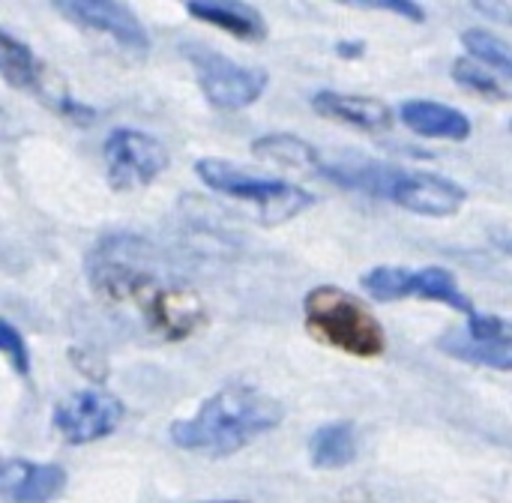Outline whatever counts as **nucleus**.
I'll use <instances>...</instances> for the list:
<instances>
[{
    "label": "nucleus",
    "instance_id": "f257e3e1",
    "mask_svg": "<svg viewBox=\"0 0 512 503\" xmlns=\"http://www.w3.org/2000/svg\"><path fill=\"white\" fill-rule=\"evenodd\" d=\"M285 408L258 387H225L213 393L192 417L171 423L168 438L186 453L225 459L273 432Z\"/></svg>",
    "mask_w": 512,
    "mask_h": 503
},
{
    "label": "nucleus",
    "instance_id": "f03ea898",
    "mask_svg": "<svg viewBox=\"0 0 512 503\" xmlns=\"http://www.w3.org/2000/svg\"><path fill=\"white\" fill-rule=\"evenodd\" d=\"M324 177L345 186L357 189L375 198H387L402 210H411L417 216H456L462 204L468 201V192L462 183L432 174V171H417L393 162H375V159H348L324 168Z\"/></svg>",
    "mask_w": 512,
    "mask_h": 503
},
{
    "label": "nucleus",
    "instance_id": "7ed1b4c3",
    "mask_svg": "<svg viewBox=\"0 0 512 503\" xmlns=\"http://www.w3.org/2000/svg\"><path fill=\"white\" fill-rule=\"evenodd\" d=\"M303 324L315 342L351 357L369 360L387 351V333L375 312L336 285H318L303 297Z\"/></svg>",
    "mask_w": 512,
    "mask_h": 503
},
{
    "label": "nucleus",
    "instance_id": "20e7f679",
    "mask_svg": "<svg viewBox=\"0 0 512 503\" xmlns=\"http://www.w3.org/2000/svg\"><path fill=\"white\" fill-rule=\"evenodd\" d=\"M195 174L201 177V183L219 195H231L237 201H246L249 207H255L258 222L264 225H282L294 216H300L303 210L312 207V195L288 180L279 177H258L228 159H201L195 165Z\"/></svg>",
    "mask_w": 512,
    "mask_h": 503
},
{
    "label": "nucleus",
    "instance_id": "39448f33",
    "mask_svg": "<svg viewBox=\"0 0 512 503\" xmlns=\"http://www.w3.org/2000/svg\"><path fill=\"white\" fill-rule=\"evenodd\" d=\"M180 48L192 63L207 102L222 111H240L267 90V72L258 66L237 63L201 42H183Z\"/></svg>",
    "mask_w": 512,
    "mask_h": 503
},
{
    "label": "nucleus",
    "instance_id": "423d86ee",
    "mask_svg": "<svg viewBox=\"0 0 512 503\" xmlns=\"http://www.w3.org/2000/svg\"><path fill=\"white\" fill-rule=\"evenodd\" d=\"M102 159H105V177L114 192L144 189L153 180H159L171 165L168 147L159 138L132 126H120L105 138Z\"/></svg>",
    "mask_w": 512,
    "mask_h": 503
},
{
    "label": "nucleus",
    "instance_id": "0eeeda50",
    "mask_svg": "<svg viewBox=\"0 0 512 503\" xmlns=\"http://www.w3.org/2000/svg\"><path fill=\"white\" fill-rule=\"evenodd\" d=\"M54 432L72 444H93L114 435L123 423V402L105 390H78L54 408Z\"/></svg>",
    "mask_w": 512,
    "mask_h": 503
},
{
    "label": "nucleus",
    "instance_id": "6e6552de",
    "mask_svg": "<svg viewBox=\"0 0 512 503\" xmlns=\"http://www.w3.org/2000/svg\"><path fill=\"white\" fill-rule=\"evenodd\" d=\"M60 15L69 21L111 36L117 45H123L132 54H147L150 51V36L141 24V18L126 6V3H111V0H66V3H51Z\"/></svg>",
    "mask_w": 512,
    "mask_h": 503
},
{
    "label": "nucleus",
    "instance_id": "1a4fd4ad",
    "mask_svg": "<svg viewBox=\"0 0 512 503\" xmlns=\"http://www.w3.org/2000/svg\"><path fill=\"white\" fill-rule=\"evenodd\" d=\"M66 471L54 462L6 459L0 468V492L9 503H51L66 489Z\"/></svg>",
    "mask_w": 512,
    "mask_h": 503
},
{
    "label": "nucleus",
    "instance_id": "9d476101",
    "mask_svg": "<svg viewBox=\"0 0 512 503\" xmlns=\"http://www.w3.org/2000/svg\"><path fill=\"white\" fill-rule=\"evenodd\" d=\"M312 108L336 123H348L366 132H384L393 126V108L375 96L342 93V90H318L312 96Z\"/></svg>",
    "mask_w": 512,
    "mask_h": 503
},
{
    "label": "nucleus",
    "instance_id": "9b49d317",
    "mask_svg": "<svg viewBox=\"0 0 512 503\" xmlns=\"http://www.w3.org/2000/svg\"><path fill=\"white\" fill-rule=\"evenodd\" d=\"M402 123L423 135V138H441V141H468L474 126L471 117L453 105L435 102V99H408L399 108Z\"/></svg>",
    "mask_w": 512,
    "mask_h": 503
},
{
    "label": "nucleus",
    "instance_id": "f8f14e48",
    "mask_svg": "<svg viewBox=\"0 0 512 503\" xmlns=\"http://www.w3.org/2000/svg\"><path fill=\"white\" fill-rule=\"evenodd\" d=\"M189 15L225 30L234 39L243 42H261L267 36V21L252 3H234V0H189Z\"/></svg>",
    "mask_w": 512,
    "mask_h": 503
},
{
    "label": "nucleus",
    "instance_id": "ddd939ff",
    "mask_svg": "<svg viewBox=\"0 0 512 503\" xmlns=\"http://www.w3.org/2000/svg\"><path fill=\"white\" fill-rule=\"evenodd\" d=\"M438 348L462 363L471 366H486V369H501V372H512V342L510 339H483L474 336L468 327L444 333Z\"/></svg>",
    "mask_w": 512,
    "mask_h": 503
},
{
    "label": "nucleus",
    "instance_id": "4468645a",
    "mask_svg": "<svg viewBox=\"0 0 512 503\" xmlns=\"http://www.w3.org/2000/svg\"><path fill=\"white\" fill-rule=\"evenodd\" d=\"M0 72H3V81L9 87L27 90V93H36V96L42 93L45 81L51 78V72L33 54V48L18 42L9 30H0Z\"/></svg>",
    "mask_w": 512,
    "mask_h": 503
},
{
    "label": "nucleus",
    "instance_id": "2eb2a0df",
    "mask_svg": "<svg viewBox=\"0 0 512 503\" xmlns=\"http://www.w3.org/2000/svg\"><path fill=\"white\" fill-rule=\"evenodd\" d=\"M252 150H255V156H261L279 168H291V171H303V174H324V168H327L318 147H312L309 141L288 135V132L261 135L252 141Z\"/></svg>",
    "mask_w": 512,
    "mask_h": 503
},
{
    "label": "nucleus",
    "instance_id": "dca6fc26",
    "mask_svg": "<svg viewBox=\"0 0 512 503\" xmlns=\"http://www.w3.org/2000/svg\"><path fill=\"white\" fill-rule=\"evenodd\" d=\"M309 459L318 471H342L357 459V429L348 420L327 423L309 438Z\"/></svg>",
    "mask_w": 512,
    "mask_h": 503
},
{
    "label": "nucleus",
    "instance_id": "f3484780",
    "mask_svg": "<svg viewBox=\"0 0 512 503\" xmlns=\"http://www.w3.org/2000/svg\"><path fill=\"white\" fill-rule=\"evenodd\" d=\"M408 297L414 300H432V303H441V306H450L468 318L477 315L471 297L462 291V285L456 282V276L447 270V267H420V270H411V279H408Z\"/></svg>",
    "mask_w": 512,
    "mask_h": 503
},
{
    "label": "nucleus",
    "instance_id": "a211bd4d",
    "mask_svg": "<svg viewBox=\"0 0 512 503\" xmlns=\"http://www.w3.org/2000/svg\"><path fill=\"white\" fill-rule=\"evenodd\" d=\"M462 45L468 48V54L474 60L486 63L492 72H498V75H504V78L512 81V42L489 33V30L474 27V30H468L462 36Z\"/></svg>",
    "mask_w": 512,
    "mask_h": 503
},
{
    "label": "nucleus",
    "instance_id": "6ab92c4d",
    "mask_svg": "<svg viewBox=\"0 0 512 503\" xmlns=\"http://www.w3.org/2000/svg\"><path fill=\"white\" fill-rule=\"evenodd\" d=\"M453 78H456V84H462L468 93H474L480 99H504L507 96L501 78L486 63L474 60L471 54L453 60Z\"/></svg>",
    "mask_w": 512,
    "mask_h": 503
},
{
    "label": "nucleus",
    "instance_id": "aec40b11",
    "mask_svg": "<svg viewBox=\"0 0 512 503\" xmlns=\"http://www.w3.org/2000/svg\"><path fill=\"white\" fill-rule=\"evenodd\" d=\"M408 279H411V267H372L360 285L375 300L396 303V300H408Z\"/></svg>",
    "mask_w": 512,
    "mask_h": 503
},
{
    "label": "nucleus",
    "instance_id": "412c9836",
    "mask_svg": "<svg viewBox=\"0 0 512 503\" xmlns=\"http://www.w3.org/2000/svg\"><path fill=\"white\" fill-rule=\"evenodd\" d=\"M0 351L9 360V366L15 369V375H21V378L30 375V348H27L24 336L12 327L9 318L0 321Z\"/></svg>",
    "mask_w": 512,
    "mask_h": 503
},
{
    "label": "nucleus",
    "instance_id": "4be33fe9",
    "mask_svg": "<svg viewBox=\"0 0 512 503\" xmlns=\"http://www.w3.org/2000/svg\"><path fill=\"white\" fill-rule=\"evenodd\" d=\"M351 6H369V9L396 12V15L411 18V21H426V9L414 0H363V3H351Z\"/></svg>",
    "mask_w": 512,
    "mask_h": 503
},
{
    "label": "nucleus",
    "instance_id": "5701e85b",
    "mask_svg": "<svg viewBox=\"0 0 512 503\" xmlns=\"http://www.w3.org/2000/svg\"><path fill=\"white\" fill-rule=\"evenodd\" d=\"M474 6V12H480V15H486V18H492V21H498V24H510L512 27V3H489V0H477V3H471Z\"/></svg>",
    "mask_w": 512,
    "mask_h": 503
},
{
    "label": "nucleus",
    "instance_id": "b1692460",
    "mask_svg": "<svg viewBox=\"0 0 512 503\" xmlns=\"http://www.w3.org/2000/svg\"><path fill=\"white\" fill-rule=\"evenodd\" d=\"M363 51H366V42H339V45H336V54H342V57H348V60L363 57Z\"/></svg>",
    "mask_w": 512,
    "mask_h": 503
},
{
    "label": "nucleus",
    "instance_id": "393cba45",
    "mask_svg": "<svg viewBox=\"0 0 512 503\" xmlns=\"http://www.w3.org/2000/svg\"><path fill=\"white\" fill-rule=\"evenodd\" d=\"M219 503H243V501H219Z\"/></svg>",
    "mask_w": 512,
    "mask_h": 503
},
{
    "label": "nucleus",
    "instance_id": "a878e982",
    "mask_svg": "<svg viewBox=\"0 0 512 503\" xmlns=\"http://www.w3.org/2000/svg\"><path fill=\"white\" fill-rule=\"evenodd\" d=\"M510 252H512V249H510Z\"/></svg>",
    "mask_w": 512,
    "mask_h": 503
}]
</instances>
